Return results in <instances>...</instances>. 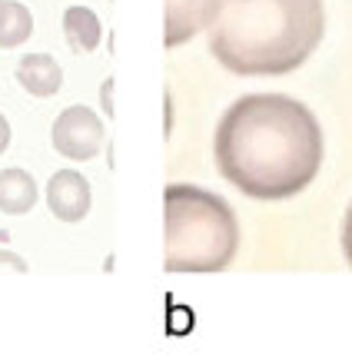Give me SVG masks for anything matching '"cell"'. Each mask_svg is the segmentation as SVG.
I'll list each match as a JSON object with an SVG mask.
<instances>
[{"mask_svg": "<svg viewBox=\"0 0 352 355\" xmlns=\"http://www.w3.org/2000/svg\"><path fill=\"white\" fill-rule=\"evenodd\" d=\"M216 166L243 196L292 200L322 166V130L312 110L283 93L240 96L216 126Z\"/></svg>", "mask_w": 352, "mask_h": 355, "instance_id": "obj_1", "label": "cell"}, {"mask_svg": "<svg viewBox=\"0 0 352 355\" xmlns=\"http://www.w3.org/2000/svg\"><path fill=\"white\" fill-rule=\"evenodd\" d=\"M322 31V0H219L210 50L230 73L283 77L316 53Z\"/></svg>", "mask_w": 352, "mask_h": 355, "instance_id": "obj_2", "label": "cell"}, {"mask_svg": "<svg viewBox=\"0 0 352 355\" xmlns=\"http://www.w3.org/2000/svg\"><path fill=\"white\" fill-rule=\"evenodd\" d=\"M167 272H223L240 249L236 213L223 196L190 183L163 189Z\"/></svg>", "mask_w": 352, "mask_h": 355, "instance_id": "obj_3", "label": "cell"}, {"mask_svg": "<svg viewBox=\"0 0 352 355\" xmlns=\"http://www.w3.org/2000/svg\"><path fill=\"white\" fill-rule=\"evenodd\" d=\"M53 150L74 163H87L103 150V120L90 107H67L53 120Z\"/></svg>", "mask_w": 352, "mask_h": 355, "instance_id": "obj_4", "label": "cell"}, {"mask_svg": "<svg viewBox=\"0 0 352 355\" xmlns=\"http://www.w3.org/2000/svg\"><path fill=\"white\" fill-rule=\"evenodd\" d=\"M90 183L77 170H57L47 183V206L60 223H80L90 213Z\"/></svg>", "mask_w": 352, "mask_h": 355, "instance_id": "obj_5", "label": "cell"}, {"mask_svg": "<svg viewBox=\"0 0 352 355\" xmlns=\"http://www.w3.org/2000/svg\"><path fill=\"white\" fill-rule=\"evenodd\" d=\"M219 0H167V31H163V44L173 46L190 44L199 31L213 27Z\"/></svg>", "mask_w": 352, "mask_h": 355, "instance_id": "obj_6", "label": "cell"}, {"mask_svg": "<svg viewBox=\"0 0 352 355\" xmlns=\"http://www.w3.org/2000/svg\"><path fill=\"white\" fill-rule=\"evenodd\" d=\"M17 83L31 96H53L63 87V70L47 53H27L17 63Z\"/></svg>", "mask_w": 352, "mask_h": 355, "instance_id": "obj_7", "label": "cell"}, {"mask_svg": "<svg viewBox=\"0 0 352 355\" xmlns=\"http://www.w3.org/2000/svg\"><path fill=\"white\" fill-rule=\"evenodd\" d=\"M37 180H33L27 170H17V166H7L0 170V213L7 216H24L37 206Z\"/></svg>", "mask_w": 352, "mask_h": 355, "instance_id": "obj_8", "label": "cell"}, {"mask_svg": "<svg viewBox=\"0 0 352 355\" xmlns=\"http://www.w3.org/2000/svg\"><path fill=\"white\" fill-rule=\"evenodd\" d=\"M63 33H67V44L74 46L77 53H90V50L100 46L103 24H100V17L93 14L90 7H67L63 10Z\"/></svg>", "mask_w": 352, "mask_h": 355, "instance_id": "obj_9", "label": "cell"}, {"mask_svg": "<svg viewBox=\"0 0 352 355\" xmlns=\"http://www.w3.org/2000/svg\"><path fill=\"white\" fill-rule=\"evenodd\" d=\"M33 33V17L24 3L17 0H0V46L10 50L20 46L24 40H31Z\"/></svg>", "mask_w": 352, "mask_h": 355, "instance_id": "obj_10", "label": "cell"}, {"mask_svg": "<svg viewBox=\"0 0 352 355\" xmlns=\"http://www.w3.org/2000/svg\"><path fill=\"white\" fill-rule=\"evenodd\" d=\"M342 252H346V259L352 266V206L346 213V219H342Z\"/></svg>", "mask_w": 352, "mask_h": 355, "instance_id": "obj_11", "label": "cell"}, {"mask_svg": "<svg viewBox=\"0 0 352 355\" xmlns=\"http://www.w3.org/2000/svg\"><path fill=\"white\" fill-rule=\"evenodd\" d=\"M0 266H7V269H17V272H27V263H24L20 256H14V252H3V249H0Z\"/></svg>", "mask_w": 352, "mask_h": 355, "instance_id": "obj_12", "label": "cell"}, {"mask_svg": "<svg viewBox=\"0 0 352 355\" xmlns=\"http://www.w3.org/2000/svg\"><path fill=\"white\" fill-rule=\"evenodd\" d=\"M10 146V123H7V116L0 113V153Z\"/></svg>", "mask_w": 352, "mask_h": 355, "instance_id": "obj_13", "label": "cell"}, {"mask_svg": "<svg viewBox=\"0 0 352 355\" xmlns=\"http://www.w3.org/2000/svg\"><path fill=\"white\" fill-rule=\"evenodd\" d=\"M110 90H113V80H107V83H103V103H107V113L113 110V103H110Z\"/></svg>", "mask_w": 352, "mask_h": 355, "instance_id": "obj_14", "label": "cell"}]
</instances>
